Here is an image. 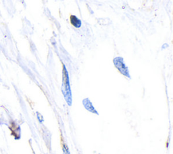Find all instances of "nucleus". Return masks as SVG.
Instances as JSON below:
<instances>
[{"label":"nucleus","instance_id":"obj_1","mask_svg":"<svg viewBox=\"0 0 173 154\" xmlns=\"http://www.w3.org/2000/svg\"><path fill=\"white\" fill-rule=\"evenodd\" d=\"M71 22L73 26L76 27H79L81 25V23L75 16H71Z\"/></svg>","mask_w":173,"mask_h":154},{"label":"nucleus","instance_id":"obj_2","mask_svg":"<svg viewBox=\"0 0 173 154\" xmlns=\"http://www.w3.org/2000/svg\"><path fill=\"white\" fill-rule=\"evenodd\" d=\"M84 105H85V107L87 109L88 111L92 112V113H96V114H97V112L96 111V109H95L93 107V105H91V103L90 102H88V103H84Z\"/></svg>","mask_w":173,"mask_h":154},{"label":"nucleus","instance_id":"obj_3","mask_svg":"<svg viewBox=\"0 0 173 154\" xmlns=\"http://www.w3.org/2000/svg\"><path fill=\"white\" fill-rule=\"evenodd\" d=\"M63 151H64V154H70V152H69V150L67 147V146L66 145H64V147H63Z\"/></svg>","mask_w":173,"mask_h":154}]
</instances>
